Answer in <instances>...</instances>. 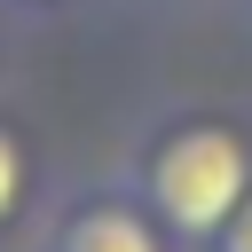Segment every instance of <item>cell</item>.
<instances>
[{"label":"cell","instance_id":"obj_3","mask_svg":"<svg viewBox=\"0 0 252 252\" xmlns=\"http://www.w3.org/2000/svg\"><path fill=\"white\" fill-rule=\"evenodd\" d=\"M55 181H47V142L32 134L24 110L0 102V252L39 236V213H47Z\"/></svg>","mask_w":252,"mask_h":252},{"label":"cell","instance_id":"obj_2","mask_svg":"<svg viewBox=\"0 0 252 252\" xmlns=\"http://www.w3.org/2000/svg\"><path fill=\"white\" fill-rule=\"evenodd\" d=\"M32 252H189V244L126 189V173H94L47 197Z\"/></svg>","mask_w":252,"mask_h":252},{"label":"cell","instance_id":"obj_1","mask_svg":"<svg viewBox=\"0 0 252 252\" xmlns=\"http://www.w3.org/2000/svg\"><path fill=\"white\" fill-rule=\"evenodd\" d=\"M126 189L197 252L244 197H252V118L220 102H165L118 158Z\"/></svg>","mask_w":252,"mask_h":252},{"label":"cell","instance_id":"obj_4","mask_svg":"<svg viewBox=\"0 0 252 252\" xmlns=\"http://www.w3.org/2000/svg\"><path fill=\"white\" fill-rule=\"evenodd\" d=\"M197 252H252V197H244V205H236V213H228V220H220Z\"/></svg>","mask_w":252,"mask_h":252},{"label":"cell","instance_id":"obj_5","mask_svg":"<svg viewBox=\"0 0 252 252\" xmlns=\"http://www.w3.org/2000/svg\"><path fill=\"white\" fill-rule=\"evenodd\" d=\"M0 8H8L16 24H24V16H79L87 0H0Z\"/></svg>","mask_w":252,"mask_h":252},{"label":"cell","instance_id":"obj_6","mask_svg":"<svg viewBox=\"0 0 252 252\" xmlns=\"http://www.w3.org/2000/svg\"><path fill=\"white\" fill-rule=\"evenodd\" d=\"M8 55H16V16L0 8V79H8Z\"/></svg>","mask_w":252,"mask_h":252},{"label":"cell","instance_id":"obj_7","mask_svg":"<svg viewBox=\"0 0 252 252\" xmlns=\"http://www.w3.org/2000/svg\"><path fill=\"white\" fill-rule=\"evenodd\" d=\"M244 8H252V0H244Z\"/></svg>","mask_w":252,"mask_h":252}]
</instances>
